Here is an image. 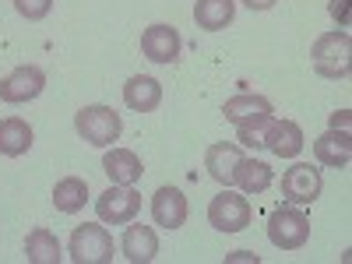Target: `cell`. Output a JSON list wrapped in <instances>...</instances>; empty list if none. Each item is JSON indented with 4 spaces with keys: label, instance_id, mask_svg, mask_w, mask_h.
Wrapping results in <instances>:
<instances>
[{
    "label": "cell",
    "instance_id": "1",
    "mask_svg": "<svg viewBox=\"0 0 352 264\" xmlns=\"http://www.w3.org/2000/svg\"><path fill=\"white\" fill-rule=\"evenodd\" d=\"M314 71L320 78H349L352 71V39L345 28H335V32H324V36H317L314 50Z\"/></svg>",
    "mask_w": 352,
    "mask_h": 264
},
{
    "label": "cell",
    "instance_id": "2",
    "mask_svg": "<svg viewBox=\"0 0 352 264\" xmlns=\"http://www.w3.org/2000/svg\"><path fill=\"white\" fill-rule=\"evenodd\" d=\"M74 131H78L88 144L106 148V144H113L116 138H120L124 120H120V113H116L113 106H85V109L74 113Z\"/></svg>",
    "mask_w": 352,
    "mask_h": 264
},
{
    "label": "cell",
    "instance_id": "3",
    "mask_svg": "<svg viewBox=\"0 0 352 264\" xmlns=\"http://www.w3.org/2000/svg\"><path fill=\"white\" fill-rule=\"evenodd\" d=\"M268 240L278 250H300L310 240V219L296 208V204H282L268 219Z\"/></svg>",
    "mask_w": 352,
    "mask_h": 264
},
{
    "label": "cell",
    "instance_id": "4",
    "mask_svg": "<svg viewBox=\"0 0 352 264\" xmlns=\"http://www.w3.org/2000/svg\"><path fill=\"white\" fill-rule=\"evenodd\" d=\"M67 254L74 264H109L113 261V236L106 232V226L85 222L71 232Z\"/></svg>",
    "mask_w": 352,
    "mask_h": 264
},
{
    "label": "cell",
    "instance_id": "5",
    "mask_svg": "<svg viewBox=\"0 0 352 264\" xmlns=\"http://www.w3.org/2000/svg\"><path fill=\"white\" fill-rule=\"evenodd\" d=\"M250 219H254L250 201L243 194H236V190H229V187L222 194H215L212 204H208V222L219 232H240V229L250 226Z\"/></svg>",
    "mask_w": 352,
    "mask_h": 264
},
{
    "label": "cell",
    "instance_id": "6",
    "mask_svg": "<svg viewBox=\"0 0 352 264\" xmlns=\"http://www.w3.org/2000/svg\"><path fill=\"white\" fill-rule=\"evenodd\" d=\"M96 212L102 222L109 226H127L138 212H141V194L134 187H124V184H113L109 190H102L96 197Z\"/></svg>",
    "mask_w": 352,
    "mask_h": 264
},
{
    "label": "cell",
    "instance_id": "7",
    "mask_svg": "<svg viewBox=\"0 0 352 264\" xmlns=\"http://www.w3.org/2000/svg\"><path fill=\"white\" fill-rule=\"evenodd\" d=\"M43 88H46V74L36 64H21L8 78H0V99L11 102V106H21V102L39 99Z\"/></svg>",
    "mask_w": 352,
    "mask_h": 264
},
{
    "label": "cell",
    "instance_id": "8",
    "mask_svg": "<svg viewBox=\"0 0 352 264\" xmlns=\"http://www.w3.org/2000/svg\"><path fill=\"white\" fill-rule=\"evenodd\" d=\"M320 187H324L320 169L310 162H296L282 173V197L289 204H314L320 197Z\"/></svg>",
    "mask_w": 352,
    "mask_h": 264
},
{
    "label": "cell",
    "instance_id": "9",
    "mask_svg": "<svg viewBox=\"0 0 352 264\" xmlns=\"http://www.w3.org/2000/svg\"><path fill=\"white\" fill-rule=\"evenodd\" d=\"M184 39L173 25H148L141 36V53L148 56L152 64H176L180 60Z\"/></svg>",
    "mask_w": 352,
    "mask_h": 264
},
{
    "label": "cell",
    "instance_id": "10",
    "mask_svg": "<svg viewBox=\"0 0 352 264\" xmlns=\"http://www.w3.org/2000/svg\"><path fill=\"white\" fill-rule=\"evenodd\" d=\"M222 116L229 124H236V127H261V124H268L272 120V102L264 99V96H232L226 106H222Z\"/></svg>",
    "mask_w": 352,
    "mask_h": 264
},
{
    "label": "cell",
    "instance_id": "11",
    "mask_svg": "<svg viewBox=\"0 0 352 264\" xmlns=\"http://www.w3.org/2000/svg\"><path fill=\"white\" fill-rule=\"evenodd\" d=\"M264 148H268L272 155L278 159H296L303 152V131L296 120H268V127H264Z\"/></svg>",
    "mask_w": 352,
    "mask_h": 264
},
{
    "label": "cell",
    "instance_id": "12",
    "mask_svg": "<svg viewBox=\"0 0 352 264\" xmlns=\"http://www.w3.org/2000/svg\"><path fill=\"white\" fill-rule=\"evenodd\" d=\"M152 219L162 229H180L187 222V197L180 187H159L152 197Z\"/></svg>",
    "mask_w": 352,
    "mask_h": 264
},
{
    "label": "cell",
    "instance_id": "13",
    "mask_svg": "<svg viewBox=\"0 0 352 264\" xmlns=\"http://www.w3.org/2000/svg\"><path fill=\"white\" fill-rule=\"evenodd\" d=\"M120 250L131 264H148L155 261L159 254V236H155V229L152 226H141V222H127V232H124V240H120Z\"/></svg>",
    "mask_w": 352,
    "mask_h": 264
},
{
    "label": "cell",
    "instance_id": "14",
    "mask_svg": "<svg viewBox=\"0 0 352 264\" xmlns=\"http://www.w3.org/2000/svg\"><path fill=\"white\" fill-rule=\"evenodd\" d=\"M314 155L320 166H331V169H345L352 162V141H349V131H324L317 141H314Z\"/></svg>",
    "mask_w": 352,
    "mask_h": 264
},
{
    "label": "cell",
    "instance_id": "15",
    "mask_svg": "<svg viewBox=\"0 0 352 264\" xmlns=\"http://www.w3.org/2000/svg\"><path fill=\"white\" fill-rule=\"evenodd\" d=\"M124 102H127L134 113H152V109H159V102H162V85H159L152 74H134V78L124 85Z\"/></svg>",
    "mask_w": 352,
    "mask_h": 264
},
{
    "label": "cell",
    "instance_id": "16",
    "mask_svg": "<svg viewBox=\"0 0 352 264\" xmlns=\"http://www.w3.org/2000/svg\"><path fill=\"white\" fill-rule=\"evenodd\" d=\"M272 180H275V173H272V166L268 162H261V159H240L236 162V169H232V184H236L243 194H264L272 187Z\"/></svg>",
    "mask_w": 352,
    "mask_h": 264
},
{
    "label": "cell",
    "instance_id": "17",
    "mask_svg": "<svg viewBox=\"0 0 352 264\" xmlns=\"http://www.w3.org/2000/svg\"><path fill=\"white\" fill-rule=\"evenodd\" d=\"M240 159H243V152L236 148V144L219 141V144H212V148L204 152V169H208V176H212L215 184L229 187L232 184V169H236Z\"/></svg>",
    "mask_w": 352,
    "mask_h": 264
},
{
    "label": "cell",
    "instance_id": "18",
    "mask_svg": "<svg viewBox=\"0 0 352 264\" xmlns=\"http://www.w3.org/2000/svg\"><path fill=\"white\" fill-rule=\"evenodd\" d=\"M102 173L109 176L113 184H124V187H134L138 180H141V159L131 152V148H113V152H106V159H102Z\"/></svg>",
    "mask_w": 352,
    "mask_h": 264
},
{
    "label": "cell",
    "instance_id": "19",
    "mask_svg": "<svg viewBox=\"0 0 352 264\" xmlns=\"http://www.w3.org/2000/svg\"><path fill=\"white\" fill-rule=\"evenodd\" d=\"M32 148V127H28L21 116H8L0 120V155L18 159Z\"/></svg>",
    "mask_w": 352,
    "mask_h": 264
},
{
    "label": "cell",
    "instance_id": "20",
    "mask_svg": "<svg viewBox=\"0 0 352 264\" xmlns=\"http://www.w3.org/2000/svg\"><path fill=\"white\" fill-rule=\"evenodd\" d=\"M25 257H28V264H60L64 247L50 229H32L25 240Z\"/></svg>",
    "mask_w": 352,
    "mask_h": 264
},
{
    "label": "cell",
    "instance_id": "21",
    "mask_svg": "<svg viewBox=\"0 0 352 264\" xmlns=\"http://www.w3.org/2000/svg\"><path fill=\"white\" fill-rule=\"evenodd\" d=\"M232 14H236V4H232V0H194V21H197V28H204V32L226 28L232 21Z\"/></svg>",
    "mask_w": 352,
    "mask_h": 264
},
{
    "label": "cell",
    "instance_id": "22",
    "mask_svg": "<svg viewBox=\"0 0 352 264\" xmlns=\"http://www.w3.org/2000/svg\"><path fill=\"white\" fill-rule=\"evenodd\" d=\"M88 201V184L81 180V176H64V180H56L53 187V208L64 212V215H74L85 208Z\"/></svg>",
    "mask_w": 352,
    "mask_h": 264
},
{
    "label": "cell",
    "instance_id": "23",
    "mask_svg": "<svg viewBox=\"0 0 352 264\" xmlns=\"http://www.w3.org/2000/svg\"><path fill=\"white\" fill-rule=\"evenodd\" d=\"M14 11L28 21H43L53 11V0H14Z\"/></svg>",
    "mask_w": 352,
    "mask_h": 264
},
{
    "label": "cell",
    "instance_id": "24",
    "mask_svg": "<svg viewBox=\"0 0 352 264\" xmlns=\"http://www.w3.org/2000/svg\"><path fill=\"white\" fill-rule=\"evenodd\" d=\"M331 18H338V25H349V0H331Z\"/></svg>",
    "mask_w": 352,
    "mask_h": 264
},
{
    "label": "cell",
    "instance_id": "25",
    "mask_svg": "<svg viewBox=\"0 0 352 264\" xmlns=\"http://www.w3.org/2000/svg\"><path fill=\"white\" fill-rule=\"evenodd\" d=\"M331 131H349V109L331 113Z\"/></svg>",
    "mask_w": 352,
    "mask_h": 264
},
{
    "label": "cell",
    "instance_id": "26",
    "mask_svg": "<svg viewBox=\"0 0 352 264\" xmlns=\"http://www.w3.org/2000/svg\"><path fill=\"white\" fill-rule=\"evenodd\" d=\"M243 4L250 11H268V8H275V0H243Z\"/></svg>",
    "mask_w": 352,
    "mask_h": 264
},
{
    "label": "cell",
    "instance_id": "27",
    "mask_svg": "<svg viewBox=\"0 0 352 264\" xmlns=\"http://www.w3.org/2000/svg\"><path fill=\"white\" fill-rule=\"evenodd\" d=\"M226 261H254L257 264V254H247V250H236L232 257H226Z\"/></svg>",
    "mask_w": 352,
    "mask_h": 264
}]
</instances>
